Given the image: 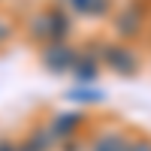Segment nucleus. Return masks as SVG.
Listing matches in <instances>:
<instances>
[{
  "label": "nucleus",
  "mask_w": 151,
  "mask_h": 151,
  "mask_svg": "<svg viewBox=\"0 0 151 151\" xmlns=\"http://www.w3.org/2000/svg\"><path fill=\"white\" fill-rule=\"evenodd\" d=\"M6 33H9V24H6L3 18H0V42H3V40H6Z\"/></svg>",
  "instance_id": "f257e3e1"
}]
</instances>
